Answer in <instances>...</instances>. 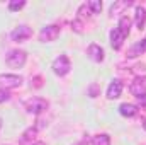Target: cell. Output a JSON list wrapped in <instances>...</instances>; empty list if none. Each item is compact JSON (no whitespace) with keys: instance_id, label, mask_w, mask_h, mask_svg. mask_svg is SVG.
<instances>
[{"instance_id":"ba28073f","label":"cell","mask_w":146,"mask_h":145,"mask_svg":"<svg viewBox=\"0 0 146 145\" xmlns=\"http://www.w3.org/2000/svg\"><path fill=\"white\" fill-rule=\"evenodd\" d=\"M87 56H88L92 62H97V63H100V62H104V58H106V53H104V50H102V46H100V44H97V43H92V44L87 48Z\"/></svg>"},{"instance_id":"484cf974","label":"cell","mask_w":146,"mask_h":145,"mask_svg":"<svg viewBox=\"0 0 146 145\" xmlns=\"http://www.w3.org/2000/svg\"><path fill=\"white\" fill-rule=\"evenodd\" d=\"M143 126L146 128V119H143Z\"/></svg>"},{"instance_id":"7402d4cb","label":"cell","mask_w":146,"mask_h":145,"mask_svg":"<svg viewBox=\"0 0 146 145\" xmlns=\"http://www.w3.org/2000/svg\"><path fill=\"white\" fill-rule=\"evenodd\" d=\"M72 29L76 33H83V21H80V19L72 21Z\"/></svg>"},{"instance_id":"ac0fdd59","label":"cell","mask_w":146,"mask_h":145,"mask_svg":"<svg viewBox=\"0 0 146 145\" xmlns=\"http://www.w3.org/2000/svg\"><path fill=\"white\" fill-rule=\"evenodd\" d=\"M92 145H110V137L107 133H99L92 137Z\"/></svg>"},{"instance_id":"4316f807","label":"cell","mask_w":146,"mask_h":145,"mask_svg":"<svg viewBox=\"0 0 146 145\" xmlns=\"http://www.w3.org/2000/svg\"><path fill=\"white\" fill-rule=\"evenodd\" d=\"M0 130H2V118H0Z\"/></svg>"},{"instance_id":"ffe728a7","label":"cell","mask_w":146,"mask_h":145,"mask_svg":"<svg viewBox=\"0 0 146 145\" xmlns=\"http://www.w3.org/2000/svg\"><path fill=\"white\" fill-rule=\"evenodd\" d=\"M24 5H26V2H24V0H10L7 7H9V10H10V12H17V10H21Z\"/></svg>"},{"instance_id":"4fadbf2b","label":"cell","mask_w":146,"mask_h":145,"mask_svg":"<svg viewBox=\"0 0 146 145\" xmlns=\"http://www.w3.org/2000/svg\"><path fill=\"white\" fill-rule=\"evenodd\" d=\"M134 22H136V28L141 31L145 29V24H146V9L138 5L136 7V14H134Z\"/></svg>"},{"instance_id":"cb8c5ba5","label":"cell","mask_w":146,"mask_h":145,"mask_svg":"<svg viewBox=\"0 0 146 145\" xmlns=\"http://www.w3.org/2000/svg\"><path fill=\"white\" fill-rule=\"evenodd\" d=\"M138 108H146V94L138 97Z\"/></svg>"},{"instance_id":"603a6c76","label":"cell","mask_w":146,"mask_h":145,"mask_svg":"<svg viewBox=\"0 0 146 145\" xmlns=\"http://www.w3.org/2000/svg\"><path fill=\"white\" fill-rule=\"evenodd\" d=\"M10 99V94H9V91H5V89H0V104L2 103H5V101H9Z\"/></svg>"},{"instance_id":"3957f363","label":"cell","mask_w":146,"mask_h":145,"mask_svg":"<svg viewBox=\"0 0 146 145\" xmlns=\"http://www.w3.org/2000/svg\"><path fill=\"white\" fill-rule=\"evenodd\" d=\"M48 101L46 99H42V97H31V99H27L26 103H24V108L27 113H31V114H41V113H44L46 109H48Z\"/></svg>"},{"instance_id":"6da1fadb","label":"cell","mask_w":146,"mask_h":145,"mask_svg":"<svg viewBox=\"0 0 146 145\" xmlns=\"http://www.w3.org/2000/svg\"><path fill=\"white\" fill-rule=\"evenodd\" d=\"M26 60H27V53L24 50H12L5 56V63L10 68H22L26 65Z\"/></svg>"},{"instance_id":"8fae6325","label":"cell","mask_w":146,"mask_h":145,"mask_svg":"<svg viewBox=\"0 0 146 145\" xmlns=\"http://www.w3.org/2000/svg\"><path fill=\"white\" fill-rule=\"evenodd\" d=\"M124 39H126V38L122 36V33H121L117 28H114V29L110 31V46H112L114 50H121L122 44H124Z\"/></svg>"},{"instance_id":"d6986e66","label":"cell","mask_w":146,"mask_h":145,"mask_svg":"<svg viewBox=\"0 0 146 145\" xmlns=\"http://www.w3.org/2000/svg\"><path fill=\"white\" fill-rule=\"evenodd\" d=\"M99 94H100V85H99L97 82H92V84L87 87V96L94 99V97H97Z\"/></svg>"},{"instance_id":"8992f818","label":"cell","mask_w":146,"mask_h":145,"mask_svg":"<svg viewBox=\"0 0 146 145\" xmlns=\"http://www.w3.org/2000/svg\"><path fill=\"white\" fill-rule=\"evenodd\" d=\"M31 36H33V29H31L29 26H26V24H21V26H17V28H15V29L10 33L12 41H15V43H22V41L29 39Z\"/></svg>"},{"instance_id":"2e32d148","label":"cell","mask_w":146,"mask_h":145,"mask_svg":"<svg viewBox=\"0 0 146 145\" xmlns=\"http://www.w3.org/2000/svg\"><path fill=\"white\" fill-rule=\"evenodd\" d=\"M36 135H37V128L36 126H29L24 133H22V144H29V142H33L34 138H36Z\"/></svg>"},{"instance_id":"5bb4252c","label":"cell","mask_w":146,"mask_h":145,"mask_svg":"<svg viewBox=\"0 0 146 145\" xmlns=\"http://www.w3.org/2000/svg\"><path fill=\"white\" fill-rule=\"evenodd\" d=\"M133 5V2H129V0H119V2H114L112 5H110V15H117V14H122L127 7H131Z\"/></svg>"},{"instance_id":"5b68a950","label":"cell","mask_w":146,"mask_h":145,"mask_svg":"<svg viewBox=\"0 0 146 145\" xmlns=\"http://www.w3.org/2000/svg\"><path fill=\"white\" fill-rule=\"evenodd\" d=\"M22 85V77L14 73H0V89H15Z\"/></svg>"},{"instance_id":"83f0119b","label":"cell","mask_w":146,"mask_h":145,"mask_svg":"<svg viewBox=\"0 0 146 145\" xmlns=\"http://www.w3.org/2000/svg\"><path fill=\"white\" fill-rule=\"evenodd\" d=\"M37 145H42V144H37Z\"/></svg>"},{"instance_id":"9c48e42d","label":"cell","mask_w":146,"mask_h":145,"mask_svg":"<svg viewBox=\"0 0 146 145\" xmlns=\"http://www.w3.org/2000/svg\"><path fill=\"white\" fill-rule=\"evenodd\" d=\"M146 53V38L145 39H139V41H136L129 50H127V58H136V56H139V55H143Z\"/></svg>"},{"instance_id":"44dd1931","label":"cell","mask_w":146,"mask_h":145,"mask_svg":"<svg viewBox=\"0 0 146 145\" xmlns=\"http://www.w3.org/2000/svg\"><path fill=\"white\" fill-rule=\"evenodd\" d=\"M87 5L92 14H99L102 10V2H99V0H90V2H87Z\"/></svg>"},{"instance_id":"7a4b0ae2","label":"cell","mask_w":146,"mask_h":145,"mask_svg":"<svg viewBox=\"0 0 146 145\" xmlns=\"http://www.w3.org/2000/svg\"><path fill=\"white\" fill-rule=\"evenodd\" d=\"M51 68H53V72L56 73L58 77H65L66 73H70V70H72V62H70V58L66 55H60V56H56L53 60Z\"/></svg>"},{"instance_id":"e0dca14e","label":"cell","mask_w":146,"mask_h":145,"mask_svg":"<svg viewBox=\"0 0 146 145\" xmlns=\"http://www.w3.org/2000/svg\"><path fill=\"white\" fill-rule=\"evenodd\" d=\"M90 15H92V12H90L88 5H87V3H82V5L78 7V10H76V19H80V21H83V22H85Z\"/></svg>"},{"instance_id":"d4e9b609","label":"cell","mask_w":146,"mask_h":145,"mask_svg":"<svg viewBox=\"0 0 146 145\" xmlns=\"http://www.w3.org/2000/svg\"><path fill=\"white\" fill-rule=\"evenodd\" d=\"M73 145H85V142H78V144H73Z\"/></svg>"},{"instance_id":"7c38bea8","label":"cell","mask_w":146,"mask_h":145,"mask_svg":"<svg viewBox=\"0 0 146 145\" xmlns=\"http://www.w3.org/2000/svg\"><path fill=\"white\" fill-rule=\"evenodd\" d=\"M119 113L126 118H134L138 113H139V108L136 104H131V103H122L119 106Z\"/></svg>"},{"instance_id":"277c9868","label":"cell","mask_w":146,"mask_h":145,"mask_svg":"<svg viewBox=\"0 0 146 145\" xmlns=\"http://www.w3.org/2000/svg\"><path fill=\"white\" fill-rule=\"evenodd\" d=\"M60 33H61V28L58 24H48V26H44L41 29L39 41L41 43H51V41H54L56 38L60 36Z\"/></svg>"},{"instance_id":"9a60e30c","label":"cell","mask_w":146,"mask_h":145,"mask_svg":"<svg viewBox=\"0 0 146 145\" xmlns=\"http://www.w3.org/2000/svg\"><path fill=\"white\" fill-rule=\"evenodd\" d=\"M117 29L122 33V36H129V33H131V19L127 17V15H121V19H119V24H117Z\"/></svg>"},{"instance_id":"52a82bcc","label":"cell","mask_w":146,"mask_h":145,"mask_svg":"<svg viewBox=\"0 0 146 145\" xmlns=\"http://www.w3.org/2000/svg\"><path fill=\"white\" fill-rule=\"evenodd\" d=\"M129 91H131V94H133L136 99H138V97H141V96H145V94H146V77L138 75V77L131 82Z\"/></svg>"},{"instance_id":"30bf717a","label":"cell","mask_w":146,"mask_h":145,"mask_svg":"<svg viewBox=\"0 0 146 145\" xmlns=\"http://www.w3.org/2000/svg\"><path fill=\"white\" fill-rule=\"evenodd\" d=\"M122 82L121 80H112L109 84V87H107V99H117L121 94H122Z\"/></svg>"}]
</instances>
